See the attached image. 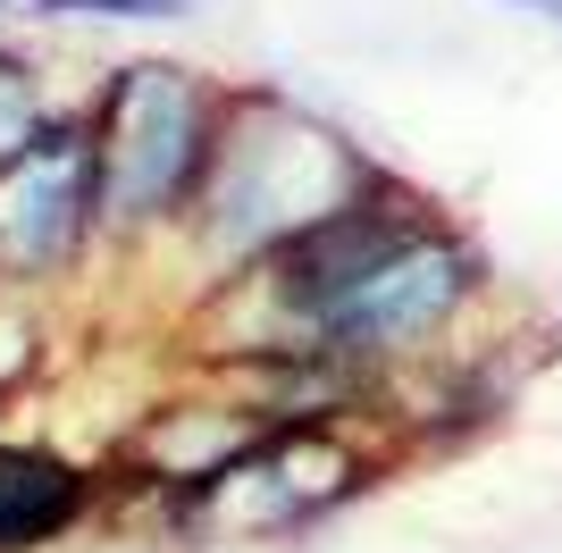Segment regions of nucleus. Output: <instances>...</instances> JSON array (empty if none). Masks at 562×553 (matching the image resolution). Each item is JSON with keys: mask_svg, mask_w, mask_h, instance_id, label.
<instances>
[{"mask_svg": "<svg viewBox=\"0 0 562 553\" xmlns=\"http://www.w3.org/2000/svg\"><path fill=\"white\" fill-rule=\"evenodd\" d=\"M370 478H378L370 419H278L211 486L177 495L168 520L202 545H269V537L319 529L352 495H370Z\"/></svg>", "mask_w": 562, "mask_h": 553, "instance_id": "20e7f679", "label": "nucleus"}, {"mask_svg": "<svg viewBox=\"0 0 562 553\" xmlns=\"http://www.w3.org/2000/svg\"><path fill=\"white\" fill-rule=\"evenodd\" d=\"M227 92L218 76L186 59H117L93 84V160H101V244L110 252H151L177 244L202 168L227 126Z\"/></svg>", "mask_w": 562, "mask_h": 553, "instance_id": "f03ea898", "label": "nucleus"}, {"mask_svg": "<svg viewBox=\"0 0 562 553\" xmlns=\"http://www.w3.org/2000/svg\"><path fill=\"white\" fill-rule=\"evenodd\" d=\"M50 117H59V101H50V76L34 68L18 43H0V160H18V151L43 135Z\"/></svg>", "mask_w": 562, "mask_h": 553, "instance_id": "6e6552de", "label": "nucleus"}, {"mask_svg": "<svg viewBox=\"0 0 562 553\" xmlns=\"http://www.w3.org/2000/svg\"><path fill=\"white\" fill-rule=\"evenodd\" d=\"M202 0H18L34 25H186Z\"/></svg>", "mask_w": 562, "mask_h": 553, "instance_id": "9d476101", "label": "nucleus"}, {"mask_svg": "<svg viewBox=\"0 0 562 553\" xmlns=\"http://www.w3.org/2000/svg\"><path fill=\"white\" fill-rule=\"evenodd\" d=\"M504 9H520V18H538V25H554V34H562V0H504Z\"/></svg>", "mask_w": 562, "mask_h": 553, "instance_id": "9b49d317", "label": "nucleus"}, {"mask_svg": "<svg viewBox=\"0 0 562 553\" xmlns=\"http://www.w3.org/2000/svg\"><path fill=\"white\" fill-rule=\"evenodd\" d=\"M93 511V470L43 437H0V553H43Z\"/></svg>", "mask_w": 562, "mask_h": 553, "instance_id": "0eeeda50", "label": "nucleus"}, {"mask_svg": "<svg viewBox=\"0 0 562 553\" xmlns=\"http://www.w3.org/2000/svg\"><path fill=\"white\" fill-rule=\"evenodd\" d=\"M43 345H50V327H43V294H18V285H0V411L18 403L34 377H43Z\"/></svg>", "mask_w": 562, "mask_h": 553, "instance_id": "1a4fd4ad", "label": "nucleus"}, {"mask_svg": "<svg viewBox=\"0 0 562 553\" xmlns=\"http://www.w3.org/2000/svg\"><path fill=\"white\" fill-rule=\"evenodd\" d=\"M101 252V160L93 117L59 110L18 160H0V285L59 294Z\"/></svg>", "mask_w": 562, "mask_h": 553, "instance_id": "39448f33", "label": "nucleus"}, {"mask_svg": "<svg viewBox=\"0 0 562 553\" xmlns=\"http://www.w3.org/2000/svg\"><path fill=\"white\" fill-rule=\"evenodd\" d=\"M269 419L244 403V394L218 377V394H168L151 411L135 419V437H126V470H135L151 495H193V486H211L235 453H252V437Z\"/></svg>", "mask_w": 562, "mask_h": 553, "instance_id": "423d86ee", "label": "nucleus"}, {"mask_svg": "<svg viewBox=\"0 0 562 553\" xmlns=\"http://www.w3.org/2000/svg\"><path fill=\"white\" fill-rule=\"evenodd\" d=\"M487 294H495L487 252L437 210L428 227H412L378 269H361L311 319V352H336V361H352L378 386L412 377V369H446V352L470 336Z\"/></svg>", "mask_w": 562, "mask_h": 553, "instance_id": "7ed1b4c3", "label": "nucleus"}, {"mask_svg": "<svg viewBox=\"0 0 562 553\" xmlns=\"http://www.w3.org/2000/svg\"><path fill=\"white\" fill-rule=\"evenodd\" d=\"M378 168L386 160L370 143H352L328 110H311L294 92H269V84H235L218 151L202 168V193H193L186 227H177V244L193 252L202 294L218 276H244L269 252H285L336 202H352Z\"/></svg>", "mask_w": 562, "mask_h": 553, "instance_id": "f257e3e1", "label": "nucleus"}]
</instances>
